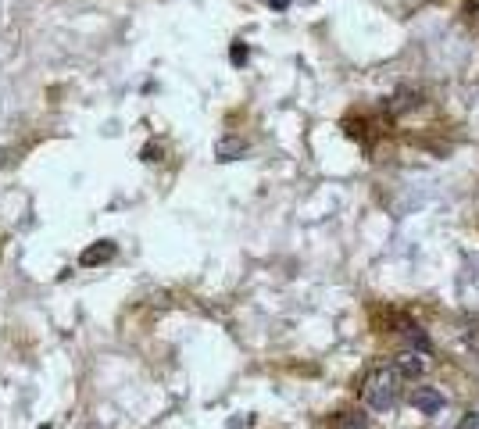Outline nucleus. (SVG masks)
<instances>
[{"label":"nucleus","instance_id":"f257e3e1","mask_svg":"<svg viewBox=\"0 0 479 429\" xmlns=\"http://www.w3.org/2000/svg\"><path fill=\"white\" fill-rule=\"evenodd\" d=\"M401 372H397V365L390 369V365H376V369H369L365 372V379H362V401L369 404V408H376V411H386V408H393L397 401H401Z\"/></svg>","mask_w":479,"mask_h":429},{"label":"nucleus","instance_id":"f03ea898","mask_svg":"<svg viewBox=\"0 0 479 429\" xmlns=\"http://www.w3.org/2000/svg\"><path fill=\"white\" fill-rule=\"evenodd\" d=\"M393 365H397V372H401L405 379H419V376H426L429 358H426V350H401V355L393 358Z\"/></svg>","mask_w":479,"mask_h":429},{"label":"nucleus","instance_id":"7ed1b4c3","mask_svg":"<svg viewBox=\"0 0 479 429\" xmlns=\"http://www.w3.org/2000/svg\"><path fill=\"white\" fill-rule=\"evenodd\" d=\"M412 404L422 415H436V411L444 408V394H440V390H433V386H419L415 394H412Z\"/></svg>","mask_w":479,"mask_h":429},{"label":"nucleus","instance_id":"20e7f679","mask_svg":"<svg viewBox=\"0 0 479 429\" xmlns=\"http://www.w3.org/2000/svg\"><path fill=\"white\" fill-rule=\"evenodd\" d=\"M114 254H118V247L111 240H100V244H93V247H86L83 254H79V261H83L86 268H93V265H107Z\"/></svg>","mask_w":479,"mask_h":429},{"label":"nucleus","instance_id":"39448f33","mask_svg":"<svg viewBox=\"0 0 479 429\" xmlns=\"http://www.w3.org/2000/svg\"><path fill=\"white\" fill-rule=\"evenodd\" d=\"M240 154H247V143L240 140V136H222V140L215 143V158H218V161H236Z\"/></svg>","mask_w":479,"mask_h":429},{"label":"nucleus","instance_id":"423d86ee","mask_svg":"<svg viewBox=\"0 0 479 429\" xmlns=\"http://www.w3.org/2000/svg\"><path fill=\"white\" fill-rule=\"evenodd\" d=\"M347 415H350V418H340V425H343V429H365V425H369V418H365V415H357V411H347Z\"/></svg>","mask_w":479,"mask_h":429},{"label":"nucleus","instance_id":"0eeeda50","mask_svg":"<svg viewBox=\"0 0 479 429\" xmlns=\"http://www.w3.org/2000/svg\"><path fill=\"white\" fill-rule=\"evenodd\" d=\"M419 97L415 93H408V90H401V93H397V104H393V111H405V107H412Z\"/></svg>","mask_w":479,"mask_h":429},{"label":"nucleus","instance_id":"6e6552de","mask_svg":"<svg viewBox=\"0 0 479 429\" xmlns=\"http://www.w3.org/2000/svg\"><path fill=\"white\" fill-rule=\"evenodd\" d=\"M229 58H232V65H244V61H247V47H244V44H236Z\"/></svg>","mask_w":479,"mask_h":429},{"label":"nucleus","instance_id":"1a4fd4ad","mask_svg":"<svg viewBox=\"0 0 479 429\" xmlns=\"http://www.w3.org/2000/svg\"><path fill=\"white\" fill-rule=\"evenodd\" d=\"M157 154H162L157 147H147V150H143V158H147V161H157Z\"/></svg>","mask_w":479,"mask_h":429},{"label":"nucleus","instance_id":"9d476101","mask_svg":"<svg viewBox=\"0 0 479 429\" xmlns=\"http://www.w3.org/2000/svg\"><path fill=\"white\" fill-rule=\"evenodd\" d=\"M461 429H479V415H468V418H465V425H461Z\"/></svg>","mask_w":479,"mask_h":429}]
</instances>
